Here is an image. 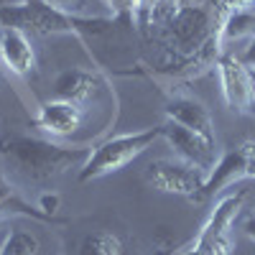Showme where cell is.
<instances>
[{
  "instance_id": "6da1fadb",
  "label": "cell",
  "mask_w": 255,
  "mask_h": 255,
  "mask_svg": "<svg viewBox=\"0 0 255 255\" xmlns=\"http://www.w3.org/2000/svg\"><path fill=\"white\" fill-rule=\"evenodd\" d=\"M90 153V148L82 145H59L31 135L0 138V161L31 184H46L64 176L69 168H82Z\"/></svg>"
},
{
  "instance_id": "7a4b0ae2",
  "label": "cell",
  "mask_w": 255,
  "mask_h": 255,
  "mask_svg": "<svg viewBox=\"0 0 255 255\" xmlns=\"http://www.w3.org/2000/svg\"><path fill=\"white\" fill-rule=\"evenodd\" d=\"M163 138V125L158 128H145L138 133H123V135H113L105 143H100L95 151L90 153V158L84 161V166L79 168V181H92V179H102L108 174L120 171L123 166H128L133 158H138L145 148H151L153 140Z\"/></svg>"
},
{
  "instance_id": "3957f363",
  "label": "cell",
  "mask_w": 255,
  "mask_h": 255,
  "mask_svg": "<svg viewBox=\"0 0 255 255\" xmlns=\"http://www.w3.org/2000/svg\"><path fill=\"white\" fill-rule=\"evenodd\" d=\"M166 38L179 56L202 51L217 36V13L204 3H179L174 15L163 23Z\"/></svg>"
},
{
  "instance_id": "277c9868",
  "label": "cell",
  "mask_w": 255,
  "mask_h": 255,
  "mask_svg": "<svg viewBox=\"0 0 255 255\" xmlns=\"http://www.w3.org/2000/svg\"><path fill=\"white\" fill-rule=\"evenodd\" d=\"M248 197V191H232V194L222 197L215 209H212L209 220L204 222V227L199 230V235L184 255H230L232 240H230V227L235 222L238 212L243 209V202Z\"/></svg>"
},
{
  "instance_id": "5b68a950",
  "label": "cell",
  "mask_w": 255,
  "mask_h": 255,
  "mask_svg": "<svg viewBox=\"0 0 255 255\" xmlns=\"http://www.w3.org/2000/svg\"><path fill=\"white\" fill-rule=\"evenodd\" d=\"M207 176L202 168L191 166L181 158H158L153 163H148L145 168V181L158 191L166 194H176V197H186L199 202L202 189L207 184Z\"/></svg>"
},
{
  "instance_id": "8992f818",
  "label": "cell",
  "mask_w": 255,
  "mask_h": 255,
  "mask_svg": "<svg viewBox=\"0 0 255 255\" xmlns=\"http://www.w3.org/2000/svg\"><path fill=\"white\" fill-rule=\"evenodd\" d=\"M217 72L227 108L238 115H255V82L250 77V69L238 56L222 54L217 59Z\"/></svg>"
},
{
  "instance_id": "52a82bcc",
  "label": "cell",
  "mask_w": 255,
  "mask_h": 255,
  "mask_svg": "<svg viewBox=\"0 0 255 255\" xmlns=\"http://www.w3.org/2000/svg\"><path fill=\"white\" fill-rule=\"evenodd\" d=\"M163 138L168 140V145L174 148V153L181 161L202 168L204 174H212V168H215L217 161H220L217 143L194 133V130H189V128H181L176 123H166L163 125Z\"/></svg>"
},
{
  "instance_id": "ba28073f",
  "label": "cell",
  "mask_w": 255,
  "mask_h": 255,
  "mask_svg": "<svg viewBox=\"0 0 255 255\" xmlns=\"http://www.w3.org/2000/svg\"><path fill=\"white\" fill-rule=\"evenodd\" d=\"M253 140L240 143L238 148H230V151L217 161V166L212 168V174L207 176V184L202 189L199 202L215 197L217 191H222V186H230L232 181H240L245 176H250V156H253Z\"/></svg>"
},
{
  "instance_id": "9c48e42d",
  "label": "cell",
  "mask_w": 255,
  "mask_h": 255,
  "mask_svg": "<svg viewBox=\"0 0 255 255\" xmlns=\"http://www.w3.org/2000/svg\"><path fill=\"white\" fill-rule=\"evenodd\" d=\"M166 118H168V123H176V125L189 128V130H194L209 140H217L215 120H212L209 110L204 108V102H199L197 97H186V95L171 97L166 102Z\"/></svg>"
},
{
  "instance_id": "30bf717a",
  "label": "cell",
  "mask_w": 255,
  "mask_h": 255,
  "mask_svg": "<svg viewBox=\"0 0 255 255\" xmlns=\"http://www.w3.org/2000/svg\"><path fill=\"white\" fill-rule=\"evenodd\" d=\"M0 59L3 67L15 77H28L36 69V51L26 31L0 28Z\"/></svg>"
},
{
  "instance_id": "8fae6325",
  "label": "cell",
  "mask_w": 255,
  "mask_h": 255,
  "mask_svg": "<svg viewBox=\"0 0 255 255\" xmlns=\"http://www.w3.org/2000/svg\"><path fill=\"white\" fill-rule=\"evenodd\" d=\"M84 120V110L77 102L67 100H49L38 108L36 125L51 135H72Z\"/></svg>"
},
{
  "instance_id": "7c38bea8",
  "label": "cell",
  "mask_w": 255,
  "mask_h": 255,
  "mask_svg": "<svg viewBox=\"0 0 255 255\" xmlns=\"http://www.w3.org/2000/svg\"><path fill=\"white\" fill-rule=\"evenodd\" d=\"M105 87V79L95 72H84V69H67L54 79V95L56 100H67V102H87L97 90Z\"/></svg>"
},
{
  "instance_id": "4fadbf2b",
  "label": "cell",
  "mask_w": 255,
  "mask_h": 255,
  "mask_svg": "<svg viewBox=\"0 0 255 255\" xmlns=\"http://www.w3.org/2000/svg\"><path fill=\"white\" fill-rule=\"evenodd\" d=\"M255 36V3L232 8L222 15L217 28V44L225 46L230 41H243Z\"/></svg>"
},
{
  "instance_id": "5bb4252c",
  "label": "cell",
  "mask_w": 255,
  "mask_h": 255,
  "mask_svg": "<svg viewBox=\"0 0 255 255\" xmlns=\"http://www.w3.org/2000/svg\"><path fill=\"white\" fill-rule=\"evenodd\" d=\"M13 215L33 217V220H41V222H46V225H67V220L51 217V215H46V212L33 209L31 204H26L23 199H20V197L15 194V189H13V184L8 181L5 171L0 168V220L13 217Z\"/></svg>"
},
{
  "instance_id": "9a60e30c",
  "label": "cell",
  "mask_w": 255,
  "mask_h": 255,
  "mask_svg": "<svg viewBox=\"0 0 255 255\" xmlns=\"http://www.w3.org/2000/svg\"><path fill=\"white\" fill-rule=\"evenodd\" d=\"M79 255H123V243L113 232H92L82 240Z\"/></svg>"
},
{
  "instance_id": "2e32d148",
  "label": "cell",
  "mask_w": 255,
  "mask_h": 255,
  "mask_svg": "<svg viewBox=\"0 0 255 255\" xmlns=\"http://www.w3.org/2000/svg\"><path fill=\"white\" fill-rule=\"evenodd\" d=\"M41 243L33 232H23V230H15L5 235V243L0 248V255H38Z\"/></svg>"
},
{
  "instance_id": "e0dca14e",
  "label": "cell",
  "mask_w": 255,
  "mask_h": 255,
  "mask_svg": "<svg viewBox=\"0 0 255 255\" xmlns=\"http://www.w3.org/2000/svg\"><path fill=\"white\" fill-rule=\"evenodd\" d=\"M41 3L72 18H92L95 13V0H41Z\"/></svg>"
},
{
  "instance_id": "ac0fdd59",
  "label": "cell",
  "mask_w": 255,
  "mask_h": 255,
  "mask_svg": "<svg viewBox=\"0 0 255 255\" xmlns=\"http://www.w3.org/2000/svg\"><path fill=\"white\" fill-rule=\"evenodd\" d=\"M163 3V0H135V10H133V18L138 20V26L145 28L153 23V13L156 8Z\"/></svg>"
},
{
  "instance_id": "d6986e66",
  "label": "cell",
  "mask_w": 255,
  "mask_h": 255,
  "mask_svg": "<svg viewBox=\"0 0 255 255\" xmlns=\"http://www.w3.org/2000/svg\"><path fill=\"white\" fill-rule=\"evenodd\" d=\"M110 5L113 15H133L135 10V0H105Z\"/></svg>"
},
{
  "instance_id": "ffe728a7",
  "label": "cell",
  "mask_w": 255,
  "mask_h": 255,
  "mask_svg": "<svg viewBox=\"0 0 255 255\" xmlns=\"http://www.w3.org/2000/svg\"><path fill=\"white\" fill-rule=\"evenodd\" d=\"M38 209L54 217V212L59 209V194H41V199H38Z\"/></svg>"
},
{
  "instance_id": "44dd1931",
  "label": "cell",
  "mask_w": 255,
  "mask_h": 255,
  "mask_svg": "<svg viewBox=\"0 0 255 255\" xmlns=\"http://www.w3.org/2000/svg\"><path fill=\"white\" fill-rule=\"evenodd\" d=\"M243 235L255 243V212H250V215L243 220Z\"/></svg>"
},
{
  "instance_id": "7402d4cb",
  "label": "cell",
  "mask_w": 255,
  "mask_h": 255,
  "mask_svg": "<svg viewBox=\"0 0 255 255\" xmlns=\"http://www.w3.org/2000/svg\"><path fill=\"white\" fill-rule=\"evenodd\" d=\"M240 61L245 64L248 69H253L255 67V36L250 38V44H248V49H245V54L240 56Z\"/></svg>"
},
{
  "instance_id": "603a6c76",
  "label": "cell",
  "mask_w": 255,
  "mask_h": 255,
  "mask_svg": "<svg viewBox=\"0 0 255 255\" xmlns=\"http://www.w3.org/2000/svg\"><path fill=\"white\" fill-rule=\"evenodd\" d=\"M33 3V0H0V10H5V8H20V5H28Z\"/></svg>"
},
{
  "instance_id": "cb8c5ba5",
  "label": "cell",
  "mask_w": 255,
  "mask_h": 255,
  "mask_svg": "<svg viewBox=\"0 0 255 255\" xmlns=\"http://www.w3.org/2000/svg\"><path fill=\"white\" fill-rule=\"evenodd\" d=\"M250 176L255 179V148H253V156H250Z\"/></svg>"
},
{
  "instance_id": "d4e9b609",
  "label": "cell",
  "mask_w": 255,
  "mask_h": 255,
  "mask_svg": "<svg viewBox=\"0 0 255 255\" xmlns=\"http://www.w3.org/2000/svg\"><path fill=\"white\" fill-rule=\"evenodd\" d=\"M5 235H8V232H5V230H0V248H3V243H5Z\"/></svg>"
},
{
  "instance_id": "484cf974",
  "label": "cell",
  "mask_w": 255,
  "mask_h": 255,
  "mask_svg": "<svg viewBox=\"0 0 255 255\" xmlns=\"http://www.w3.org/2000/svg\"><path fill=\"white\" fill-rule=\"evenodd\" d=\"M250 77H253V82H255V67H253V69H250Z\"/></svg>"
}]
</instances>
